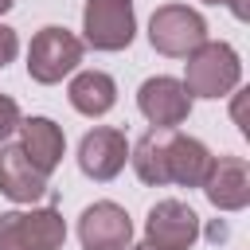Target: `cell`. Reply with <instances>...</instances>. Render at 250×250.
<instances>
[{
	"label": "cell",
	"instance_id": "cell-1",
	"mask_svg": "<svg viewBox=\"0 0 250 250\" xmlns=\"http://www.w3.org/2000/svg\"><path fill=\"white\" fill-rule=\"evenodd\" d=\"M242 82V62L230 43H203L188 55L184 70V90L191 98H227Z\"/></svg>",
	"mask_w": 250,
	"mask_h": 250
},
{
	"label": "cell",
	"instance_id": "cell-2",
	"mask_svg": "<svg viewBox=\"0 0 250 250\" xmlns=\"http://www.w3.org/2000/svg\"><path fill=\"white\" fill-rule=\"evenodd\" d=\"M62 242H66V223L55 207L0 215V250H62Z\"/></svg>",
	"mask_w": 250,
	"mask_h": 250
},
{
	"label": "cell",
	"instance_id": "cell-3",
	"mask_svg": "<svg viewBox=\"0 0 250 250\" xmlns=\"http://www.w3.org/2000/svg\"><path fill=\"white\" fill-rule=\"evenodd\" d=\"M148 43L168 59H188L195 47L207 43V20L188 4H164L148 20Z\"/></svg>",
	"mask_w": 250,
	"mask_h": 250
},
{
	"label": "cell",
	"instance_id": "cell-4",
	"mask_svg": "<svg viewBox=\"0 0 250 250\" xmlns=\"http://www.w3.org/2000/svg\"><path fill=\"white\" fill-rule=\"evenodd\" d=\"M82 51H86V43L74 31H66V27H43L31 39V47H27V74L39 86H55L70 70H78Z\"/></svg>",
	"mask_w": 250,
	"mask_h": 250
},
{
	"label": "cell",
	"instance_id": "cell-5",
	"mask_svg": "<svg viewBox=\"0 0 250 250\" xmlns=\"http://www.w3.org/2000/svg\"><path fill=\"white\" fill-rule=\"evenodd\" d=\"M82 31H86V43L94 51H125L137 35L133 0H86Z\"/></svg>",
	"mask_w": 250,
	"mask_h": 250
},
{
	"label": "cell",
	"instance_id": "cell-6",
	"mask_svg": "<svg viewBox=\"0 0 250 250\" xmlns=\"http://www.w3.org/2000/svg\"><path fill=\"white\" fill-rule=\"evenodd\" d=\"M199 238V215L184 199H160L152 203L145 219V242L156 250H191Z\"/></svg>",
	"mask_w": 250,
	"mask_h": 250
},
{
	"label": "cell",
	"instance_id": "cell-7",
	"mask_svg": "<svg viewBox=\"0 0 250 250\" xmlns=\"http://www.w3.org/2000/svg\"><path fill=\"white\" fill-rule=\"evenodd\" d=\"M78 242H82V250H129L133 223H129L125 207L113 199L90 203L78 219Z\"/></svg>",
	"mask_w": 250,
	"mask_h": 250
},
{
	"label": "cell",
	"instance_id": "cell-8",
	"mask_svg": "<svg viewBox=\"0 0 250 250\" xmlns=\"http://www.w3.org/2000/svg\"><path fill=\"white\" fill-rule=\"evenodd\" d=\"M137 105H141V113L152 121V129H176V125H184L188 113H191V94L184 90L180 78L156 74V78H145V82H141Z\"/></svg>",
	"mask_w": 250,
	"mask_h": 250
},
{
	"label": "cell",
	"instance_id": "cell-9",
	"mask_svg": "<svg viewBox=\"0 0 250 250\" xmlns=\"http://www.w3.org/2000/svg\"><path fill=\"white\" fill-rule=\"evenodd\" d=\"M125 160H129V141H125L121 129L98 125V129H90V133L82 137V145H78V168H82L90 180H98V184L113 180V176L125 168Z\"/></svg>",
	"mask_w": 250,
	"mask_h": 250
},
{
	"label": "cell",
	"instance_id": "cell-10",
	"mask_svg": "<svg viewBox=\"0 0 250 250\" xmlns=\"http://www.w3.org/2000/svg\"><path fill=\"white\" fill-rule=\"evenodd\" d=\"M203 195L219 211H242L250 203V168L242 156H219L211 160V172L203 180Z\"/></svg>",
	"mask_w": 250,
	"mask_h": 250
},
{
	"label": "cell",
	"instance_id": "cell-11",
	"mask_svg": "<svg viewBox=\"0 0 250 250\" xmlns=\"http://www.w3.org/2000/svg\"><path fill=\"white\" fill-rule=\"evenodd\" d=\"M0 191L12 203H35L47 191V176L23 156L20 145H0Z\"/></svg>",
	"mask_w": 250,
	"mask_h": 250
},
{
	"label": "cell",
	"instance_id": "cell-12",
	"mask_svg": "<svg viewBox=\"0 0 250 250\" xmlns=\"http://www.w3.org/2000/svg\"><path fill=\"white\" fill-rule=\"evenodd\" d=\"M20 148L43 176H51L66 152V137L51 117H27V121H20Z\"/></svg>",
	"mask_w": 250,
	"mask_h": 250
},
{
	"label": "cell",
	"instance_id": "cell-13",
	"mask_svg": "<svg viewBox=\"0 0 250 250\" xmlns=\"http://www.w3.org/2000/svg\"><path fill=\"white\" fill-rule=\"evenodd\" d=\"M211 148L195 137H184L180 129H172V141H168V184H180V188H203L207 172H211Z\"/></svg>",
	"mask_w": 250,
	"mask_h": 250
},
{
	"label": "cell",
	"instance_id": "cell-14",
	"mask_svg": "<svg viewBox=\"0 0 250 250\" xmlns=\"http://www.w3.org/2000/svg\"><path fill=\"white\" fill-rule=\"evenodd\" d=\"M66 98H70V105H74L78 113L102 117V113H109L113 102H117V82H113L105 70H82V74L70 78Z\"/></svg>",
	"mask_w": 250,
	"mask_h": 250
},
{
	"label": "cell",
	"instance_id": "cell-15",
	"mask_svg": "<svg viewBox=\"0 0 250 250\" xmlns=\"http://www.w3.org/2000/svg\"><path fill=\"white\" fill-rule=\"evenodd\" d=\"M168 141H172V129H148L137 141V148H129V160H133V172L141 176V184H148V188L168 184Z\"/></svg>",
	"mask_w": 250,
	"mask_h": 250
},
{
	"label": "cell",
	"instance_id": "cell-16",
	"mask_svg": "<svg viewBox=\"0 0 250 250\" xmlns=\"http://www.w3.org/2000/svg\"><path fill=\"white\" fill-rule=\"evenodd\" d=\"M20 121H23V117H20V105H16L8 94H0V145L20 129Z\"/></svg>",
	"mask_w": 250,
	"mask_h": 250
},
{
	"label": "cell",
	"instance_id": "cell-17",
	"mask_svg": "<svg viewBox=\"0 0 250 250\" xmlns=\"http://www.w3.org/2000/svg\"><path fill=\"white\" fill-rule=\"evenodd\" d=\"M16 51H20V35L8 23H0V66H8L16 59Z\"/></svg>",
	"mask_w": 250,
	"mask_h": 250
},
{
	"label": "cell",
	"instance_id": "cell-18",
	"mask_svg": "<svg viewBox=\"0 0 250 250\" xmlns=\"http://www.w3.org/2000/svg\"><path fill=\"white\" fill-rule=\"evenodd\" d=\"M227 4H230L234 20H250V0H227Z\"/></svg>",
	"mask_w": 250,
	"mask_h": 250
},
{
	"label": "cell",
	"instance_id": "cell-19",
	"mask_svg": "<svg viewBox=\"0 0 250 250\" xmlns=\"http://www.w3.org/2000/svg\"><path fill=\"white\" fill-rule=\"evenodd\" d=\"M12 4H16V0H0V16H4V12L12 8Z\"/></svg>",
	"mask_w": 250,
	"mask_h": 250
},
{
	"label": "cell",
	"instance_id": "cell-20",
	"mask_svg": "<svg viewBox=\"0 0 250 250\" xmlns=\"http://www.w3.org/2000/svg\"><path fill=\"white\" fill-rule=\"evenodd\" d=\"M129 250H156V246H148V242H141V246H129Z\"/></svg>",
	"mask_w": 250,
	"mask_h": 250
},
{
	"label": "cell",
	"instance_id": "cell-21",
	"mask_svg": "<svg viewBox=\"0 0 250 250\" xmlns=\"http://www.w3.org/2000/svg\"><path fill=\"white\" fill-rule=\"evenodd\" d=\"M203 4H227V0H203Z\"/></svg>",
	"mask_w": 250,
	"mask_h": 250
}]
</instances>
